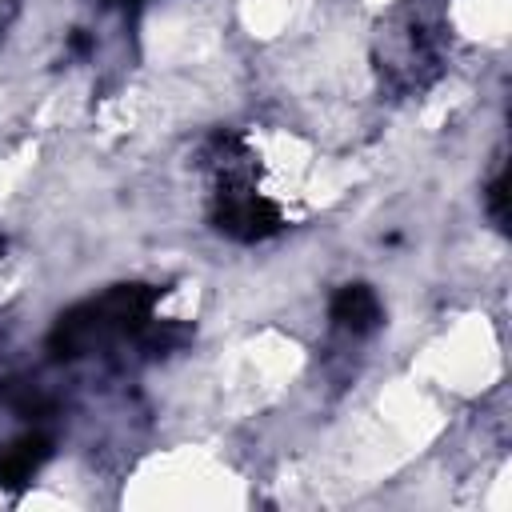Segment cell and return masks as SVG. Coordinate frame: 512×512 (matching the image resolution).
<instances>
[{
  "instance_id": "cell-1",
  "label": "cell",
  "mask_w": 512,
  "mask_h": 512,
  "mask_svg": "<svg viewBox=\"0 0 512 512\" xmlns=\"http://www.w3.org/2000/svg\"><path fill=\"white\" fill-rule=\"evenodd\" d=\"M456 36L472 40V44H504V28H508V0H452L448 12Z\"/></svg>"
}]
</instances>
